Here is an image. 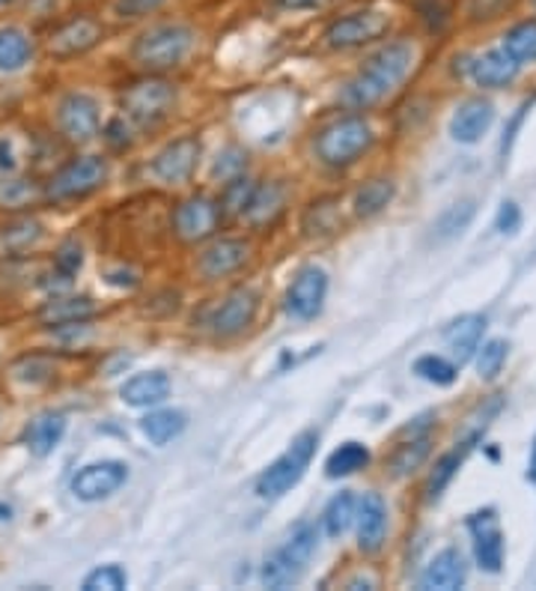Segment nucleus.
<instances>
[{
  "mask_svg": "<svg viewBox=\"0 0 536 591\" xmlns=\"http://www.w3.org/2000/svg\"><path fill=\"white\" fill-rule=\"evenodd\" d=\"M414 69V46L405 39H393L376 48L364 67L357 69L355 79L346 81V87L340 93V99L346 105L349 111L364 114L369 108L381 105L391 96L402 81L412 75Z\"/></svg>",
  "mask_w": 536,
  "mask_h": 591,
  "instance_id": "nucleus-1",
  "label": "nucleus"
},
{
  "mask_svg": "<svg viewBox=\"0 0 536 591\" xmlns=\"http://www.w3.org/2000/svg\"><path fill=\"white\" fill-rule=\"evenodd\" d=\"M376 144V132L364 114H352L337 117L334 123L322 125L316 137H313V153L316 159L325 168L331 171H346L352 168L355 161H361L367 156L369 149Z\"/></svg>",
  "mask_w": 536,
  "mask_h": 591,
  "instance_id": "nucleus-2",
  "label": "nucleus"
},
{
  "mask_svg": "<svg viewBox=\"0 0 536 591\" xmlns=\"http://www.w3.org/2000/svg\"><path fill=\"white\" fill-rule=\"evenodd\" d=\"M197 36L185 24H153L134 39L132 60L149 75H165L185 63Z\"/></svg>",
  "mask_w": 536,
  "mask_h": 591,
  "instance_id": "nucleus-3",
  "label": "nucleus"
},
{
  "mask_svg": "<svg viewBox=\"0 0 536 591\" xmlns=\"http://www.w3.org/2000/svg\"><path fill=\"white\" fill-rule=\"evenodd\" d=\"M319 550V529L316 523H299L283 544L266 556L259 568V582L266 589H290L302 580Z\"/></svg>",
  "mask_w": 536,
  "mask_h": 591,
  "instance_id": "nucleus-4",
  "label": "nucleus"
},
{
  "mask_svg": "<svg viewBox=\"0 0 536 591\" xmlns=\"http://www.w3.org/2000/svg\"><path fill=\"white\" fill-rule=\"evenodd\" d=\"M319 448V433L316 431H302L290 443V448L263 469V475L257 478V496L266 502L283 499L292 487L302 484V478L307 475L313 457Z\"/></svg>",
  "mask_w": 536,
  "mask_h": 591,
  "instance_id": "nucleus-5",
  "label": "nucleus"
},
{
  "mask_svg": "<svg viewBox=\"0 0 536 591\" xmlns=\"http://www.w3.org/2000/svg\"><path fill=\"white\" fill-rule=\"evenodd\" d=\"M176 84H170L165 75H149L125 84L120 93V108L123 114L141 129H156L173 114L176 108Z\"/></svg>",
  "mask_w": 536,
  "mask_h": 591,
  "instance_id": "nucleus-6",
  "label": "nucleus"
},
{
  "mask_svg": "<svg viewBox=\"0 0 536 591\" xmlns=\"http://www.w3.org/2000/svg\"><path fill=\"white\" fill-rule=\"evenodd\" d=\"M108 173H111V168H108V161L101 159V156H78V159L63 165L51 177L45 194L51 201H81L87 194L99 192L101 185L108 182Z\"/></svg>",
  "mask_w": 536,
  "mask_h": 591,
  "instance_id": "nucleus-7",
  "label": "nucleus"
},
{
  "mask_svg": "<svg viewBox=\"0 0 536 591\" xmlns=\"http://www.w3.org/2000/svg\"><path fill=\"white\" fill-rule=\"evenodd\" d=\"M221 221V204L215 197H209V194H191V197H185L173 209V218H170L176 239L188 242V245H203V242L218 237Z\"/></svg>",
  "mask_w": 536,
  "mask_h": 591,
  "instance_id": "nucleus-8",
  "label": "nucleus"
},
{
  "mask_svg": "<svg viewBox=\"0 0 536 591\" xmlns=\"http://www.w3.org/2000/svg\"><path fill=\"white\" fill-rule=\"evenodd\" d=\"M391 31V19L379 10H361L349 12L343 19L325 27V46L334 51H352V48H364L369 43H376L381 36Z\"/></svg>",
  "mask_w": 536,
  "mask_h": 591,
  "instance_id": "nucleus-9",
  "label": "nucleus"
},
{
  "mask_svg": "<svg viewBox=\"0 0 536 591\" xmlns=\"http://www.w3.org/2000/svg\"><path fill=\"white\" fill-rule=\"evenodd\" d=\"M259 302L263 299H259L254 287H235L212 307L206 326H209L215 338H239V335H245L257 323Z\"/></svg>",
  "mask_w": 536,
  "mask_h": 591,
  "instance_id": "nucleus-10",
  "label": "nucleus"
},
{
  "mask_svg": "<svg viewBox=\"0 0 536 591\" xmlns=\"http://www.w3.org/2000/svg\"><path fill=\"white\" fill-rule=\"evenodd\" d=\"M325 299H328V273L322 266H304L295 273V278L287 287L283 293V311L290 314L292 319H316L322 314Z\"/></svg>",
  "mask_w": 536,
  "mask_h": 591,
  "instance_id": "nucleus-11",
  "label": "nucleus"
},
{
  "mask_svg": "<svg viewBox=\"0 0 536 591\" xmlns=\"http://www.w3.org/2000/svg\"><path fill=\"white\" fill-rule=\"evenodd\" d=\"M471 532V546H474V562L477 568L486 570V574H501L503 570V556H507V541H503L501 520H498V511L495 508H483V511H474L465 520Z\"/></svg>",
  "mask_w": 536,
  "mask_h": 591,
  "instance_id": "nucleus-12",
  "label": "nucleus"
},
{
  "mask_svg": "<svg viewBox=\"0 0 536 591\" xmlns=\"http://www.w3.org/2000/svg\"><path fill=\"white\" fill-rule=\"evenodd\" d=\"M203 156V144L197 135H182L170 141L168 147L156 153V159L149 161V173L156 177L161 185H182L188 182L197 171Z\"/></svg>",
  "mask_w": 536,
  "mask_h": 591,
  "instance_id": "nucleus-13",
  "label": "nucleus"
},
{
  "mask_svg": "<svg viewBox=\"0 0 536 591\" xmlns=\"http://www.w3.org/2000/svg\"><path fill=\"white\" fill-rule=\"evenodd\" d=\"M125 484H129V463L123 460H96L72 475V493L81 502L111 499Z\"/></svg>",
  "mask_w": 536,
  "mask_h": 591,
  "instance_id": "nucleus-14",
  "label": "nucleus"
},
{
  "mask_svg": "<svg viewBox=\"0 0 536 591\" xmlns=\"http://www.w3.org/2000/svg\"><path fill=\"white\" fill-rule=\"evenodd\" d=\"M247 261H251V242L247 239L212 237L197 257V273L203 275V281H221L239 269H245Z\"/></svg>",
  "mask_w": 536,
  "mask_h": 591,
  "instance_id": "nucleus-15",
  "label": "nucleus"
},
{
  "mask_svg": "<svg viewBox=\"0 0 536 591\" xmlns=\"http://www.w3.org/2000/svg\"><path fill=\"white\" fill-rule=\"evenodd\" d=\"M57 125L72 144H89L101 129L99 102L89 93H69L57 105Z\"/></svg>",
  "mask_w": 536,
  "mask_h": 591,
  "instance_id": "nucleus-16",
  "label": "nucleus"
},
{
  "mask_svg": "<svg viewBox=\"0 0 536 591\" xmlns=\"http://www.w3.org/2000/svg\"><path fill=\"white\" fill-rule=\"evenodd\" d=\"M101 36H105V27H101L96 19L75 15V19L60 24L54 34H51V39H48V55L60 60L78 58V55H87L89 48L99 46Z\"/></svg>",
  "mask_w": 536,
  "mask_h": 591,
  "instance_id": "nucleus-17",
  "label": "nucleus"
},
{
  "mask_svg": "<svg viewBox=\"0 0 536 591\" xmlns=\"http://www.w3.org/2000/svg\"><path fill=\"white\" fill-rule=\"evenodd\" d=\"M355 532H357V550L364 556H376L385 541H388V502L381 499V493H364L357 499L355 514Z\"/></svg>",
  "mask_w": 536,
  "mask_h": 591,
  "instance_id": "nucleus-18",
  "label": "nucleus"
},
{
  "mask_svg": "<svg viewBox=\"0 0 536 591\" xmlns=\"http://www.w3.org/2000/svg\"><path fill=\"white\" fill-rule=\"evenodd\" d=\"M491 123H495V105L483 96H471L450 117V137L465 147L480 144L483 137L489 135Z\"/></svg>",
  "mask_w": 536,
  "mask_h": 591,
  "instance_id": "nucleus-19",
  "label": "nucleus"
},
{
  "mask_svg": "<svg viewBox=\"0 0 536 591\" xmlns=\"http://www.w3.org/2000/svg\"><path fill=\"white\" fill-rule=\"evenodd\" d=\"M290 204V185L283 180H268L257 182V192L251 197V204L245 209V221L251 230H268L275 228L280 216L287 213Z\"/></svg>",
  "mask_w": 536,
  "mask_h": 591,
  "instance_id": "nucleus-20",
  "label": "nucleus"
},
{
  "mask_svg": "<svg viewBox=\"0 0 536 591\" xmlns=\"http://www.w3.org/2000/svg\"><path fill=\"white\" fill-rule=\"evenodd\" d=\"M429 451H433V421L409 424V427L402 431V443L393 448L391 460H388L391 475L393 478L414 475V472L426 463Z\"/></svg>",
  "mask_w": 536,
  "mask_h": 591,
  "instance_id": "nucleus-21",
  "label": "nucleus"
},
{
  "mask_svg": "<svg viewBox=\"0 0 536 591\" xmlns=\"http://www.w3.org/2000/svg\"><path fill=\"white\" fill-rule=\"evenodd\" d=\"M468 580V558L456 546H447L429 558V565L421 574L424 591H456Z\"/></svg>",
  "mask_w": 536,
  "mask_h": 591,
  "instance_id": "nucleus-22",
  "label": "nucleus"
},
{
  "mask_svg": "<svg viewBox=\"0 0 536 591\" xmlns=\"http://www.w3.org/2000/svg\"><path fill=\"white\" fill-rule=\"evenodd\" d=\"M519 69L522 67L503 48H491L486 55H477V58L471 60L468 75L483 91H503V87H510L519 79Z\"/></svg>",
  "mask_w": 536,
  "mask_h": 591,
  "instance_id": "nucleus-23",
  "label": "nucleus"
},
{
  "mask_svg": "<svg viewBox=\"0 0 536 591\" xmlns=\"http://www.w3.org/2000/svg\"><path fill=\"white\" fill-rule=\"evenodd\" d=\"M486 427H477L474 433H468L462 443H456V448L453 451H447V455H441L436 460V467H433V472H429V478H426V502H438L441 496H444V490L450 487V481L459 475V469H462V463H465V457L471 455V448L480 443V436Z\"/></svg>",
  "mask_w": 536,
  "mask_h": 591,
  "instance_id": "nucleus-24",
  "label": "nucleus"
},
{
  "mask_svg": "<svg viewBox=\"0 0 536 591\" xmlns=\"http://www.w3.org/2000/svg\"><path fill=\"white\" fill-rule=\"evenodd\" d=\"M170 388H173V383L165 371H144V374H134L132 379H125L123 388H120V398L137 410H153L170 398Z\"/></svg>",
  "mask_w": 536,
  "mask_h": 591,
  "instance_id": "nucleus-25",
  "label": "nucleus"
},
{
  "mask_svg": "<svg viewBox=\"0 0 536 591\" xmlns=\"http://www.w3.org/2000/svg\"><path fill=\"white\" fill-rule=\"evenodd\" d=\"M483 335H486V317L483 314H462L444 329V343L450 359L456 364L471 362L480 350Z\"/></svg>",
  "mask_w": 536,
  "mask_h": 591,
  "instance_id": "nucleus-26",
  "label": "nucleus"
},
{
  "mask_svg": "<svg viewBox=\"0 0 536 591\" xmlns=\"http://www.w3.org/2000/svg\"><path fill=\"white\" fill-rule=\"evenodd\" d=\"M185 427H188V415L182 410H173V407H153L141 419V433L158 448L179 439L185 433Z\"/></svg>",
  "mask_w": 536,
  "mask_h": 591,
  "instance_id": "nucleus-27",
  "label": "nucleus"
},
{
  "mask_svg": "<svg viewBox=\"0 0 536 591\" xmlns=\"http://www.w3.org/2000/svg\"><path fill=\"white\" fill-rule=\"evenodd\" d=\"M63 433H66V415L42 412L24 427V445L31 448V455L48 457L57 445L63 443Z\"/></svg>",
  "mask_w": 536,
  "mask_h": 591,
  "instance_id": "nucleus-28",
  "label": "nucleus"
},
{
  "mask_svg": "<svg viewBox=\"0 0 536 591\" xmlns=\"http://www.w3.org/2000/svg\"><path fill=\"white\" fill-rule=\"evenodd\" d=\"M99 314L96 302L89 296H54L51 302H45L39 317L48 326H72V323H87Z\"/></svg>",
  "mask_w": 536,
  "mask_h": 591,
  "instance_id": "nucleus-29",
  "label": "nucleus"
},
{
  "mask_svg": "<svg viewBox=\"0 0 536 591\" xmlns=\"http://www.w3.org/2000/svg\"><path fill=\"white\" fill-rule=\"evenodd\" d=\"M373 463V451H369V445L357 443V439H349V443L337 445L334 451L328 455L325 460V478H352L357 472H364V469Z\"/></svg>",
  "mask_w": 536,
  "mask_h": 591,
  "instance_id": "nucleus-30",
  "label": "nucleus"
},
{
  "mask_svg": "<svg viewBox=\"0 0 536 591\" xmlns=\"http://www.w3.org/2000/svg\"><path fill=\"white\" fill-rule=\"evenodd\" d=\"M397 197V182L388 180V177H376V180H367L361 189L355 192V216L357 218H376L381 216L388 206L393 204Z\"/></svg>",
  "mask_w": 536,
  "mask_h": 591,
  "instance_id": "nucleus-31",
  "label": "nucleus"
},
{
  "mask_svg": "<svg viewBox=\"0 0 536 591\" xmlns=\"http://www.w3.org/2000/svg\"><path fill=\"white\" fill-rule=\"evenodd\" d=\"M355 514H357V499L352 490H340L337 496H331L328 499V505H325L322 511V532L328 534V538H343V534L355 526Z\"/></svg>",
  "mask_w": 536,
  "mask_h": 591,
  "instance_id": "nucleus-32",
  "label": "nucleus"
},
{
  "mask_svg": "<svg viewBox=\"0 0 536 591\" xmlns=\"http://www.w3.org/2000/svg\"><path fill=\"white\" fill-rule=\"evenodd\" d=\"M34 60V39L19 27L0 31V72H19Z\"/></svg>",
  "mask_w": 536,
  "mask_h": 591,
  "instance_id": "nucleus-33",
  "label": "nucleus"
},
{
  "mask_svg": "<svg viewBox=\"0 0 536 591\" xmlns=\"http://www.w3.org/2000/svg\"><path fill=\"white\" fill-rule=\"evenodd\" d=\"M474 216H477V204H474V201H456V204H450L444 213L436 218L433 239H436V242H453V239H459L471 228Z\"/></svg>",
  "mask_w": 536,
  "mask_h": 591,
  "instance_id": "nucleus-34",
  "label": "nucleus"
},
{
  "mask_svg": "<svg viewBox=\"0 0 536 591\" xmlns=\"http://www.w3.org/2000/svg\"><path fill=\"white\" fill-rule=\"evenodd\" d=\"M501 48L519 67L536 63V19H525V22L513 24L501 39Z\"/></svg>",
  "mask_w": 536,
  "mask_h": 591,
  "instance_id": "nucleus-35",
  "label": "nucleus"
},
{
  "mask_svg": "<svg viewBox=\"0 0 536 591\" xmlns=\"http://www.w3.org/2000/svg\"><path fill=\"white\" fill-rule=\"evenodd\" d=\"M254 192H257V182L251 180L247 173H239V177H233V180L223 182V192H221V197H218L223 218L245 216V209H247V204H251Z\"/></svg>",
  "mask_w": 536,
  "mask_h": 591,
  "instance_id": "nucleus-36",
  "label": "nucleus"
},
{
  "mask_svg": "<svg viewBox=\"0 0 536 591\" xmlns=\"http://www.w3.org/2000/svg\"><path fill=\"white\" fill-rule=\"evenodd\" d=\"M414 374L421 376L424 383H429V386L447 388V386H453V383H456L459 364L453 362V359H447V355L426 353V355H421L417 362H414Z\"/></svg>",
  "mask_w": 536,
  "mask_h": 591,
  "instance_id": "nucleus-37",
  "label": "nucleus"
},
{
  "mask_svg": "<svg viewBox=\"0 0 536 591\" xmlns=\"http://www.w3.org/2000/svg\"><path fill=\"white\" fill-rule=\"evenodd\" d=\"M507 355H510V343L503 341V338H491V341L480 343V350L474 355L480 379H498L503 364H507Z\"/></svg>",
  "mask_w": 536,
  "mask_h": 591,
  "instance_id": "nucleus-38",
  "label": "nucleus"
},
{
  "mask_svg": "<svg viewBox=\"0 0 536 591\" xmlns=\"http://www.w3.org/2000/svg\"><path fill=\"white\" fill-rule=\"evenodd\" d=\"M129 586V574H125L123 565H101V568L89 570L81 589L84 591H123Z\"/></svg>",
  "mask_w": 536,
  "mask_h": 591,
  "instance_id": "nucleus-39",
  "label": "nucleus"
},
{
  "mask_svg": "<svg viewBox=\"0 0 536 591\" xmlns=\"http://www.w3.org/2000/svg\"><path fill=\"white\" fill-rule=\"evenodd\" d=\"M247 168V153L242 147H227L223 153H218V161H215L212 177L215 180H233L239 173H245Z\"/></svg>",
  "mask_w": 536,
  "mask_h": 591,
  "instance_id": "nucleus-40",
  "label": "nucleus"
},
{
  "mask_svg": "<svg viewBox=\"0 0 536 591\" xmlns=\"http://www.w3.org/2000/svg\"><path fill=\"white\" fill-rule=\"evenodd\" d=\"M414 10L421 15V22L426 24V31H433V34H441L444 24L450 22L447 0H414Z\"/></svg>",
  "mask_w": 536,
  "mask_h": 591,
  "instance_id": "nucleus-41",
  "label": "nucleus"
},
{
  "mask_svg": "<svg viewBox=\"0 0 536 591\" xmlns=\"http://www.w3.org/2000/svg\"><path fill=\"white\" fill-rule=\"evenodd\" d=\"M54 266H57V275L60 278H72V275L78 273L81 266H84V251H81V245L75 242V239H69V242H63L60 249H57L54 254Z\"/></svg>",
  "mask_w": 536,
  "mask_h": 591,
  "instance_id": "nucleus-42",
  "label": "nucleus"
},
{
  "mask_svg": "<svg viewBox=\"0 0 536 591\" xmlns=\"http://www.w3.org/2000/svg\"><path fill=\"white\" fill-rule=\"evenodd\" d=\"M105 141H108L111 149H117V153H123V149L132 147L134 144L132 120H129V117H117V120H111V123L105 125Z\"/></svg>",
  "mask_w": 536,
  "mask_h": 591,
  "instance_id": "nucleus-43",
  "label": "nucleus"
},
{
  "mask_svg": "<svg viewBox=\"0 0 536 591\" xmlns=\"http://www.w3.org/2000/svg\"><path fill=\"white\" fill-rule=\"evenodd\" d=\"M519 228H522V209H519L515 201H503L498 216H495V230H498L501 237H515Z\"/></svg>",
  "mask_w": 536,
  "mask_h": 591,
  "instance_id": "nucleus-44",
  "label": "nucleus"
},
{
  "mask_svg": "<svg viewBox=\"0 0 536 591\" xmlns=\"http://www.w3.org/2000/svg\"><path fill=\"white\" fill-rule=\"evenodd\" d=\"M165 7V0H117V15L120 19H144Z\"/></svg>",
  "mask_w": 536,
  "mask_h": 591,
  "instance_id": "nucleus-45",
  "label": "nucleus"
},
{
  "mask_svg": "<svg viewBox=\"0 0 536 591\" xmlns=\"http://www.w3.org/2000/svg\"><path fill=\"white\" fill-rule=\"evenodd\" d=\"M39 237H42V228L36 221H22V225H15L3 233V242H7V249H12V242H19V249H27Z\"/></svg>",
  "mask_w": 536,
  "mask_h": 591,
  "instance_id": "nucleus-46",
  "label": "nucleus"
},
{
  "mask_svg": "<svg viewBox=\"0 0 536 591\" xmlns=\"http://www.w3.org/2000/svg\"><path fill=\"white\" fill-rule=\"evenodd\" d=\"M527 108H531V102H525V105H522V108H519V114H515V120H513V123H510V129H507V132H503V135H507V137H503V153H510V144H513V137H515V129H519V125H522V117H525L527 114Z\"/></svg>",
  "mask_w": 536,
  "mask_h": 591,
  "instance_id": "nucleus-47",
  "label": "nucleus"
},
{
  "mask_svg": "<svg viewBox=\"0 0 536 591\" xmlns=\"http://www.w3.org/2000/svg\"><path fill=\"white\" fill-rule=\"evenodd\" d=\"M319 0H278L280 10H313Z\"/></svg>",
  "mask_w": 536,
  "mask_h": 591,
  "instance_id": "nucleus-48",
  "label": "nucleus"
},
{
  "mask_svg": "<svg viewBox=\"0 0 536 591\" xmlns=\"http://www.w3.org/2000/svg\"><path fill=\"white\" fill-rule=\"evenodd\" d=\"M527 481L536 487V439H534V451H531V463H527Z\"/></svg>",
  "mask_w": 536,
  "mask_h": 591,
  "instance_id": "nucleus-49",
  "label": "nucleus"
},
{
  "mask_svg": "<svg viewBox=\"0 0 536 591\" xmlns=\"http://www.w3.org/2000/svg\"><path fill=\"white\" fill-rule=\"evenodd\" d=\"M0 3H12V0H0Z\"/></svg>",
  "mask_w": 536,
  "mask_h": 591,
  "instance_id": "nucleus-50",
  "label": "nucleus"
},
{
  "mask_svg": "<svg viewBox=\"0 0 536 591\" xmlns=\"http://www.w3.org/2000/svg\"><path fill=\"white\" fill-rule=\"evenodd\" d=\"M534 7H536V0H534Z\"/></svg>",
  "mask_w": 536,
  "mask_h": 591,
  "instance_id": "nucleus-51",
  "label": "nucleus"
}]
</instances>
